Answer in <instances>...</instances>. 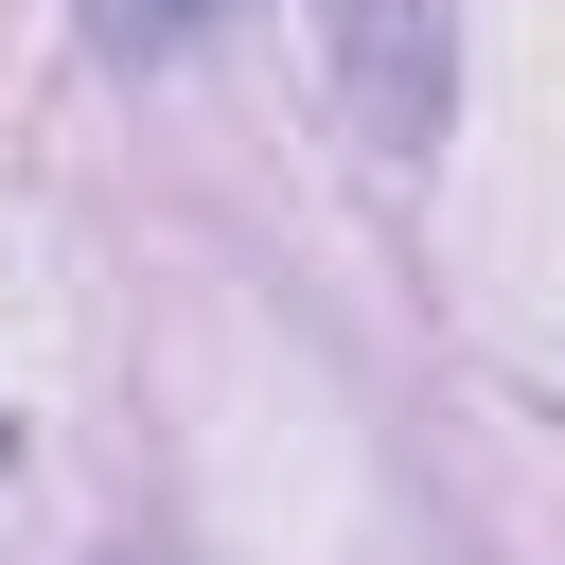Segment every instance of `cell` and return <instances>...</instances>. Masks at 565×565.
Instances as JSON below:
<instances>
[{"label":"cell","mask_w":565,"mask_h":565,"mask_svg":"<svg viewBox=\"0 0 565 565\" xmlns=\"http://www.w3.org/2000/svg\"><path fill=\"white\" fill-rule=\"evenodd\" d=\"M335 53H353V124L371 141H424L441 124V18L424 0H335Z\"/></svg>","instance_id":"6da1fadb"},{"label":"cell","mask_w":565,"mask_h":565,"mask_svg":"<svg viewBox=\"0 0 565 565\" xmlns=\"http://www.w3.org/2000/svg\"><path fill=\"white\" fill-rule=\"evenodd\" d=\"M212 18H230V0H88L106 53H177V35H212Z\"/></svg>","instance_id":"7a4b0ae2"}]
</instances>
